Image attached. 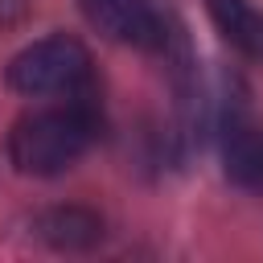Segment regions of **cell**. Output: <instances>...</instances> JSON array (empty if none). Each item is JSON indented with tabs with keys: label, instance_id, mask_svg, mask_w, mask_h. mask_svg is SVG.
<instances>
[{
	"label": "cell",
	"instance_id": "6",
	"mask_svg": "<svg viewBox=\"0 0 263 263\" xmlns=\"http://www.w3.org/2000/svg\"><path fill=\"white\" fill-rule=\"evenodd\" d=\"M37 234L58 251H90L103 238V218L86 205H53L37 218Z\"/></svg>",
	"mask_w": 263,
	"mask_h": 263
},
{
	"label": "cell",
	"instance_id": "2",
	"mask_svg": "<svg viewBox=\"0 0 263 263\" xmlns=\"http://www.w3.org/2000/svg\"><path fill=\"white\" fill-rule=\"evenodd\" d=\"M8 86L29 99H74L95 90L90 53L78 37L53 33L33 45H25L8 62Z\"/></svg>",
	"mask_w": 263,
	"mask_h": 263
},
{
	"label": "cell",
	"instance_id": "7",
	"mask_svg": "<svg viewBox=\"0 0 263 263\" xmlns=\"http://www.w3.org/2000/svg\"><path fill=\"white\" fill-rule=\"evenodd\" d=\"M25 4H29V0H0V25L16 21V16L25 12Z\"/></svg>",
	"mask_w": 263,
	"mask_h": 263
},
{
	"label": "cell",
	"instance_id": "5",
	"mask_svg": "<svg viewBox=\"0 0 263 263\" xmlns=\"http://www.w3.org/2000/svg\"><path fill=\"white\" fill-rule=\"evenodd\" d=\"M205 12L230 49L263 62V12L251 0H205Z\"/></svg>",
	"mask_w": 263,
	"mask_h": 263
},
{
	"label": "cell",
	"instance_id": "1",
	"mask_svg": "<svg viewBox=\"0 0 263 263\" xmlns=\"http://www.w3.org/2000/svg\"><path fill=\"white\" fill-rule=\"evenodd\" d=\"M99 127H103V115L95 107V90L62 99L58 107H37L12 123L8 160L25 177H58L90 152V144L99 140Z\"/></svg>",
	"mask_w": 263,
	"mask_h": 263
},
{
	"label": "cell",
	"instance_id": "4",
	"mask_svg": "<svg viewBox=\"0 0 263 263\" xmlns=\"http://www.w3.org/2000/svg\"><path fill=\"white\" fill-rule=\"evenodd\" d=\"M222 173L238 189H263V123L230 119L222 132Z\"/></svg>",
	"mask_w": 263,
	"mask_h": 263
},
{
	"label": "cell",
	"instance_id": "3",
	"mask_svg": "<svg viewBox=\"0 0 263 263\" xmlns=\"http://www.w3.org/2000/svg\"><path fill=\"white\" fill-rule=\"evenodd\" d=\"M78 12L95 33H103L115 45H127V49L164 45V21L148 0H78Z\"/></svg>",
	"mask_w": 263,
	"mask_h": 263
}]
</instances>
